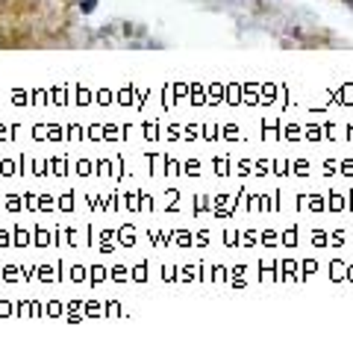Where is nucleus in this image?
<instances>
[{"instance_id":"obj_1","label":"nucleus","mask_w":353,"mask_h":356,"mask_svg":"<svg viewBox=\"0 0 353 356\" xmlns=\"http://www.w3.org/2000/svg\"><path fill=\"white\" fill-rule=\"evenodd\" d=\"M80 9L85 12V15H92V12L97 9V0H80Z\"/></svg>"},{"instance_id":"obj_2","label":"nucleus","mask_w":353,"mask_h":356,"mask_svg":"<svg viewBox=\"0 0 353 356\" xmlns=\"http://www.w3.org/2000/svg\"><path fill=\"white\" fill-rule=\"evenodd\" d=\"M345 3H347V6H353V0H345Z\"/></svg>"}]
</instances>
